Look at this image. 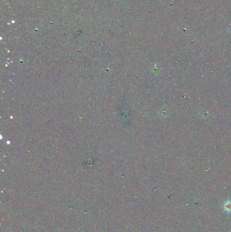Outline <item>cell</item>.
Here are the masks:
<instances>
[{"label":"cell","instance_id":"cell-1","mask_svg":"<svg viewBox=\"0 0 231 232\" xmlns=\"http://www.w3.org/2000/svg\"><path fill=\"white\" fill-rule=\"evenodd\" d=\"M223 209L226 213H230L231 212V200H227L224 202L223 204Z\"/></svg>","mask_w":231,"mask_h":232}]
</instances>
